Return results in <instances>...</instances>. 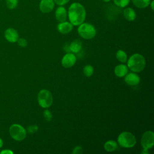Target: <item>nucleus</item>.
<instances>
[{
	"label": "nucleus",
	"mask_w": 154,
	"mask_h": 154,
	"mask_svg": "<svg viewBox=\"0 0 154 154\" xmlns=\"http://www.w3.org/2000/svg\"><path fill=\"white\" fill-rule=\"evenodd\" d=\"M94 72V69L93 66L91 65H86L83 68V73L84 75L87 77L91 76Z\"/></svg>",
	"instance_id": "obj_20"
},
{
	"label": "nucleus",
	"mask_w": 154,
	"mask_h": 154,
	"mask_svg": "<svg viewBox=\"0 0 154 154\" xmlns=\"http://www.w3.org/2000/svg\"><path fill=\"white\" fill-rule=\"evenodd\" d=\"M3 144H4L3 140H2V139L0 137V148H1V147L3 146Z\"/></svg>",
	"instance_id": "obj_30"
},
{
	"label": "nucleus",
	"mask_w": 154,
	"mask_h": 154,
	"mask_svg": "<svg viewBox=\"0 0 154 154\" xmlns=\"http://www.w3.org/2000/svg\"><path fill=\"white\" fill-rule=\"evenodd\" d=\"M153 3H154V1L152 0V1H150V4H149V6H150V7H151V8H152V10H153Z\"/></svg>",
	"instance_id": "obj_29"
},
{
	"label": "nucleus",
	"mask_w": 154,
	"mask_h": 154,
	"mask_svg": "<svg viewBox=\"0 0 154 154\" xmlns=\"http://www.w3.org/2000/svg\"><path fill=\"white\" fill-rule=\"evenodd\" d=\"M124 17L128 21H133L136 18L135 11L131 7L125 8L123 11Z\"/></svg>",
	"instance_id": "obj_14"
},
{
	"label": "nucleus",
	"mask_w": 154,
	"mask_h": 154,
	"mask_svg": "<svg viewBox=\"0 0 154 154\" xmlns=\"http://www.w3.org/2000/svg\"><path fill=\"white\" fill-rule=\"evenodd\" d=\"M70 52L73 53H78L82 48V42L81 40L76 39L73 40L69 45Z\"/></svg>",
	"instance_id": "obj_16"
},
{
	"label": "nucleus",
	"mask_w": 154,
	"mask_h": 154,
	"mask_svg": "<svg viewBox=\"0 0 154 154\" xmlns=\"http://www.w3.org/2000/svg\"><path fill=\"white\" fill-rule=\"evenodd\" d=\"M10 137L15 141H23L26 137V131L20 125L17 123L12 124L9 128Z\"/></svg>",
	"instance_id": "obj_4"
},
{
	"label": "nucleus",
	"mask_w": 154,
	"mask_h": 154,
	"mask_svg": "<svg viewBox=\"0 0 154 154\" xmlns=\"http://www.w3.org/2000/svg\"><path fill=\"white\" fill-rule=\"evenodd\" d=\"M125 76V82L129 85H136L140 83V78L139 76L135 73H127Z\"/></svg>",
	"instance_id": "obj_13"
},
{
	"label": "nucleus",
	"mask_w": 154,
	"mask_h": 154,
	"mask_svg": "<svg viewBox=\"0 0 154 154\" xmlns=\"http://www.w3.org/2000/svg\"><path fill=\"white\" fill-rule=\"evenodd\" d=\"M4 37L9 42L15 43L19 38V34L14 28H8L4 31Z\"/></svg>",
	"instance_id": "obj_9"
},
{
	"label": "nucleus",
	"mask_w": 154,
	"mask_h": 154,
	"mask_svg": "<svg viewBox=\"0 0 154 154\" xmlns=\"http://www.w3.org/2000/svg\"><path fill=\"white\" fill-rule=\"evenodd\" d=\"M67 17L70 22L74 26H79L83 23L86 17V10L79 2H73L69 6Z\"/></svg>",
	"instance_id": "obj_1"
},
{
	"label": "nucleus",
	"mask_w": 154,
	"mask_h": 154,
	"mask_svg": "<svg viewBox=\"0 0 154 154\" xmlns=\"http://www.w3.org/2000/svg\"><path fill=\"white\" fill-rule=\"evenodd\" d=\"M102 1L105 2H109V1H111V0H102Z\"/></svg>",
	"instance_id": "obj_31"
},
{
	"label": "nucleus",
	"mask_w": 154,
	"mask_h": 154,
	"mask_svg": "<svg viewBox=\"0 0 154 154\" xmlns=\"http://www.w3.org/2000/svg\"><path fill=\"white\" fill-rule=\"evenodd\" d=\"M38 130V126L37 125H31L28 127L27 131L29 134H33L37 132Z\"/></svg>",
	"instance_id": "obj_25"
},
{
	"label": "nucleus",
	"mask_w": 154,
	"mask_h": 154,
	"mask_svg": "<svg viewBox=\"0 0 154 154\" xmlns=\"http://www.w3.org/2000/svg\"><path fill=\"white\" fill-rule=\"evenodd\" d=\"M55 16L56 19L58 22H62L66 21L67 18V12L65 7L63 6H59L57 7L55 12Z\"/></svg>",
	"instance_id": "obj_11"
},
{
	"label": "nucleus",
	"mask_w": 154,
	"mask_h": 154,
	"mask_svg": "<svg viewBox=\"0 0 154 154\" xmlns=\"http://www.w3.org/2000/svg\"><path fill=\"white\" fill-rule=\"evenodd\" d=\"M13 151L11 149H3L0 152V154H13Z\"/></svg>",
	"instance_id": "obj_28"
},
{
	"label": "nucleus",
	"mask_w": 154,
	"mask_h": 154,
	"mask_svg": "<svg viewBox=\"0 0 154 154\" xmlns=\"http://www.w3.org/2000/svg\"><path fill=\"white\" fill-rule=\"evenodd\" d=\"M116 56L117 59L121 63H125L127 61V55L125 53V52H124L122 50H119L116 52Z\"/></svg>",
	"instance_id": "obj_19"
},
{
	"label": "nucleus",
	"mask_w": 154,
	"mask_h": 154,
	"mask_svg": "<svg viewBox=\"0 0 154 154\" xmlns=\"http://www.w3.org/2000/svg\"><path fill=\"white\" fill-rule=\"evenodd\" d=\"M76 58L73 54H66L61 60V64L65 68L72 67L76 63Z\"/></svg>",
	"instance_id": "obj_10"
},
{
	"label": "nucleus",
	"mask_w": 154,
	"mask_h": 154,
	"mask_svg": "<svg viewBox=\"0 0 154 154\" xmlns=\"http://www.w3.org/2000/svg\"><path fill=\"white\" fill-rule=\"evenodd\" d=\"M37 100L39 105L42 108H47L52 104L53 97L49 90L43 89L40 90L38 94Z\"/></svg>",
	"instance_id": "obj_6"
},
{
	"label": "nucleus",
	"mask_w": 154,
	"mask_h": 154,
	"mask_svg": "<svg viewBox=\"0 0 154 154\" xmlns=\"http://www.w3.org/2000/svg\"><path fill=\"white\" fill-rule=\"evenodd\" d=\"M128 72V67L125 64H119L114 69V73L118 77L125 76Z\"/></svg>",
	"instance_id": "obj_15"
},
{
	"label": "nucleus",
	"mask_w": 154,
	"mask_h": 154,
	"mask_svg": "<svg viewBox=\"0 0 154 154\" xmlns=\"http://www.w3.org/2000/svg\"><path fill=\"white\" fill-rule=\"evenodd\" d=\"M54 1L55 4L59 6H63L69 2L70 0H54Z\"/></svg>",
	"instance_id": "obj_26"
},
{
	"label": "nucleus",
	"mask_w": 154,
	"mask_h": 154,
	"mask_svg": "<svg viewBox=\"0 0 154 154\" xmlns=\"http://www.w3.org/2000/svg\"><path fill=\"white\" fill-rule=\"evenodd\" d=\"M17 42L20 47L25 48L27 46V41L23 38H19Z\"/></svg>",
	"instance_id": "obj_24"
},
{
	"label": "nucleus",
	"mask_w": 154,
	"mask_h": 154,
	"mask_svg": "<svg viewBox=\"0 0 154 154\" xmlns=\"http://www.w3.org/2000/svg\"><path fill=\"white\" fill-rule=\"evenodd\" d=\"M141 144L143 149L148 150L152 148L154 144V134L151 131L145 132L141 140Z\"/></svg>",
	"instance_id": "obj_7"
},
{
	"label": "nucleus",
	"mask_w": 154,
	"mask_h": 154,
	"mask_svg": "<svg viewBox=\"0 0 154 154\" xmlns=\"http://www.w3.org/2000/svg\"><path fill=\"white\" fill-rule=\"evenodd\" d=\"M73 25L70 22L64 21L60 22L57 25V30L63 34L69 33L73 29Z\"/></svg>",
	"instance_id": "obj_12"
},
{
	"label": "nucleus",
	"mask_w": 154,
	"mask_h": 154,
	"mask_svg": "<svg viewBox=\"0 0 154 154\" xmlns=\"http://www.w3.org/2000/svg\"><path fill=\"white\" fill-rule=\"evenodd\" d=\"M104 149L107 152H113L117 149V144L114 140H108L105 143Z\"/></svg>",
	"instance_id": "obj_18"
},
{
	"label": "nucleus",
	"mask_w": 154,
	"mask_h": 154,
	"mask_svg": "<svg viewBox=\"0 0 154 154\" xmlns=\"http://www.w3.org/2000/svg\"><path fill=\"white\" fill-rule=\"evenodd\" d=\"M145 66V58L140 54H133L128 60V67L134 72H141L144 69Z\"/></svg>",
	"instance_id": "obj_2"
},
{
	"label": "nucleus",
	"mask_w": 154,
	"mask_h": 154,
	"mask_svg": "<svg viewBox=\"0 0 154 154\" xmlns=\"http://www.w3.org/2000/svg\"><path fill=\"white\" fill-rule=\"evenodd\" d=\"M43 116L45 117V119H46V121H51V120L52 119V114L51 112L49 110H45L44 112H43Z\"/></svg>",
	"instance_id": "obj_23"
},
{
	"label": "nucleus",
	"mask_w": 154,
	"mask_h": 154,
	"mask_svg": "<svg viewBox=\"0 0 154 154\" xmlns=\"http://www.w3.org/2000/svg\"><path fill=\"white\" fill-rule=\"evenodd\" d=\"M82 149L80 146H76L72 151V153L73 154H81L82 153Z\"/></svg>",
	"instance_id": "obj_27"
},
{
	"label": "nucleus",
	"mask_w": 154,
	"mask_h": 154,
	"mask_svg": "<svg viewBox=\"0 0 154 154\" xmlns=\"http://www.w3.org/2000/svg\"><path fill=\"white\" fill-rule=\"evenodd\" d=\"M119 144L125 148H131L136 144V138L135 136L129 132H122L117 138Z\"/></svg>",
	"instance_id": "obj_5"
},
{
	"label": "nucleus",
	"mask_w": 154,
	"mask_h": 154,
	"mask_svg": "<svg viewBox=\"0 0 154 154\" xmlns=\"http://www.w3.org/2000/svg\"><path fill=\"white\" fill-rule=\"evenodd\" d=\"M79 35L83 38L90 40L94 38L96 34V30L94 26L88 23H82L78 28Z\"/></svg>",
	"instance_id": "obj_3"
},
{
	"label": "nucleus",
	"mask_w": 154,
	"mask_h": 154,
	"mask_svg": "<svg viewBox=\"0 0 154 154\" xmlns=\"http://www.w3.org/2000/svg\"><path fill=\"white\" fill-rule=\"evenodd\" d=\"M55 4L54 0H41L39 9L43 13H48L53 10Z\"/></svg>",
	"instance_id": "obj_8"
},
{
	"label": "nucleus",
	"mask_w": 154,
	"mask_h": 154,
	"mask_svg": "<svg viewBox=\"0 0 154 154\" xmlns=\"http://www.w3.org/2000/svg\"><path fill=\"white\" fill-rule=\"evenodd\" d=\"M151 0H132L133 4L138 8H145L149 6Z\"/></svg>",
	"instance_id": "obj_17"
},
{
	"label": "nucleus",
	"mask_w": 154,
	"mask_h": 154,
	"mask_svg": "<svg viewBox=\"0 0 154 154\" xmlns=\"http://www.w3.org/2000/svg\"><path fill=\"white\" fill-rule=\"evenodd\" d=\"M18 4V0H6V5L10 10L14 9Z\"/></svg>",
	"instance_id": "obj_22"
},
{
	"label": "nucleus",
	"mask_w": 154,
	"mask_h": 154,
	"mask_svg": "<svg viewBox=\"0 0 154 154\" xmlns=\"http://www.w3.org/2000/svg\"><path fill=\"white\" fill-rule=\"evenodd\" d=\"M130 1L131 0H113L114 4L120 8L126 7L129 5Z\"/></svg>",
	"instance_id": "obj_21"
}]
</instances>
